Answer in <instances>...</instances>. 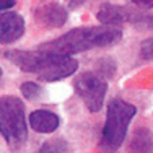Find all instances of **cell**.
I'll use <instances>...</instances> for the list:
<instances>
[{
  "label": "cell",
  "mask_w": 153,
  "mask_h": 153,
  "mask_svg": "<svg viewBox=\"0 0 153 153\" xmlns=\"http://www.w3.org/2000/svg\"><path fill=\"white\" fill-rule=\"evenodd\" d=\"M38 153H68V145L62 138H52L41 145Z\"/></svg>",
  "instance_id": "7c38bea8"
},
{
  "label": "cell",
  "mask_w": 153,
  "mask_h": 153,
  "mask_svg": "<svg viewBox=\"0 0 153 153\" xmlns=\"http://www.w3.org/2000/svg\"><path fill=\"white\" fill-rule=\"evenodd\" d=\"M122 39V31L117 26H83L75 28L68 33L62 34L60 38L52 39L49 42H44L39 46L41 49L54 51L65 56H74V54L86 52L98 47H108Z\"/></svg>",
  "instance_id": "7a4b0ae2"
},
{
  "label": "cell",
  "mask_w": 153,
  "mask_h": 153,
  "mask_svg": "<svg viewBox=\"0 0 153 153\" xmlns=\"http://www.w3.org/2000/svg\"><path fill=\"white\" fill-rule=\"evenodd\" d=\"M30 126L33 130L39 134H51L54 130H57V127L60 126V119L56 112L49 111V109H36L30 114L28 117Z\"/></svg>",
  "instance_id": "ba28073f"
},
{
  "label": "cell",
  "mask_w": 153,
  "mask_h": 153,
  "mask_svg": "<svg viewBox=\"0 0 153 153\" xmlns=\"http://www.w3.org/2000/svg\"><path fill=\"white\" fill-rule=\"evenodd\" d=\"M140 52H142V57H145L148 60H153V38H148L142 42Z\"/></svg>",
  "instance_id": "5bb4252c"
},
{
  "label": "cell",
  "mask_w": 153,
  "mask_h": 153,
  "mask_svg": "<svg viewBox=\"0 0 153 153\" xmlns=\"http://www.w3.org/2000/svg\"><path fill=\"white\" fill-rule=\"evenodd\" d=\"M0 134L12 147H20L28 138L25 104L16 96H0Z\"/></svg>",
  "instance_id": "277c9868"
},
{
  "label": "cell",
  "mask_w": 153,
  "mask_h": 153,
  "mask_svg": "<svg viewBox=\"0 0 153 153\" xmlns=\"http://www.w3.org/2000/svg\"><path fill=\"white\" fill-rule=\"evenodd\" d=\"M2 76H3V72H2V68H0V80H2Z\"/></svg>",
  "instance_id": "ac0fdd59"
},
{
  "label": "cell",
  "mask_w": 153,
  "mask_h": 153,
  "mask_svg": "<svg viewBox=\"0 0 153 153\" xmlns=\"http://www.w3.org/2000/svg\"><path fill=\"white\" fill-rule=\"evenodd\" d=\"M16 3V0H0V13L7 12L8 8H13Z\"/></svg>",
  "instance_id": "2e32d148"
},
{
  "label": "cell",
  "mask_w": 153,
  "mask_h": 153,
  "mask_svg": "<svg viewBox=\"0 0 153 153\" xmlns=\"http://www.w3.org/2000/svg\"><path fill=\"white\" fill-rule=\"evenodd\" d=\"M130 13H132L130 8L114 5V3H104L98 10L96 18L103 25H106V26H117L119 28V25L130 20Z\"/></svg>",
  "instance_id": "9c48e42d"
},
{
  "label": "cell",
  "mask_w": 153,
  "mask_h": 153,
  "mask_svg": "<svg viewBox=\"0 0 153 153\" xmlns=\"http://www.w3.org/2000/svg\"><path fill=\"white\" fill-rule=\"evenodd\" d=\"M25 33V20L15 12L0 13V44L15 42Z\"/></svg>",
  "instance_id": "8992f818"
},
{
  "label": "cell",
  "mask_w": 153,
  "mask_h": 153,
  "mask_svg": "<svg viewBox=\"0 0 153 153\" xmlns=\"http://www.w3.org/2000/svg\"><path fill=\"white\" fill-rule=\"evenodd\" d=\"M39 91H41L39 86L33 82H25L23 85H21V93H23V96L26 98V100H34L39 94Z\"/></svg>",
  "instance_id": "4fadbf2b"
},
{
  "label": "cell",
  "mask_w": 153,
  "mask_h": 153,
  "mask_svg": "<svg viewBox=\"0 0 153 153\" xmlns=\"http://www.w3.org/2000/svg\"><path fill=\"white\" fill-rule=\"evenodd\" d=\"M74 88L90 112L101 111L108 91V83L104 78L93 72H83L75 78Z\"/></svg>",
  "instance_id": "5b68a950"
},
{
  "label": "cell",
  "mask_w": 153,
  "mask_h": 153,
  "mask_svg": "<svg viewBox=\"0 0 153 153\" xmlns=\"http://www.w3.org/2000/svg\"><path fill=\"white\" fill-rule=\"evenodd\" d=\"M129 23H132L134 26L137 28V30H142V31H153V13L135 12V10H132Z\"/></svg>",
  "instance_id": "8fae6325"
},
{
  "label": "cell",
  "mask_w": 153,
  "mask_h": 153,
  "mask_svg": "<svg viewBox=\"0 0 153 153\" xmlns=\"http://www.w3.org/2000/svg\"><path fill=\"white\" fill-rule=\"evenodd\" d=\"M129 153H153V134L147 127H140L132 134Z\"/></svg>",
  "instance_id": "30bf717a"
},
{
  "label": "cell",
  "mask_w": 153,
  "mask_h": 153,
  "mask_svg": "<svg viewBox=\"0 0 153 153\" xmlns=\"http://www.w3.org/2000/svg\"><path fill=\"white\" fill-rule=\"evenodd\" d=\"M137 108L124 100H112L108 104L106 122L103 127L100 148L103 153H116L124 143L129 130V124L134 119Z\"/></svg>",
  "instance_id": "3957f363"
},
{
  "label": "cell",
  "mask_w": 153,
  "mask_h": 153,
  "mask_svg": "<svg viewBox=\"0 0 153 153\" xmlns=\"http://www.w3.org/2000/svg\"><path fill=\"white\" fill-rule=\"evenodd\" d=\"M5 57L20 70L36 75L42 82H57L67 78L78 68V62L72 56L41 47L36 51H8L5 52Z\"/></svg>",
  "instance_id": "6da1fadb"
},
{
  "label": "cell",
  "mask_w": 153,
  "mask_h": 153,
  "mask_svg": "<svg viewBox=\"0 0 153 153\" xmlns=\"http://www.w3.org/2000/svg\"><path fill=\"white\" fill-rule=\"evenodd\" d=\"M129 2L137 7H142V8H152L153 7V0H129Z\"/></svg>",
  "instance_id": "9a60e30c"
},
{
  "label": "cell",
  "mask_w": 153,
  "mask_h": 153,
  "mask_svg": "<svg viewBox=\"0 0 153 153\" xmlns=\"http://www.w3.org/2000/svg\"><path fill=\"white\" fill-rule=\"evenodd\" d=\"M36 21L39 25H44L47 28H60L67 23V8L62 5H57V3H51V5L46 7H39L34 13Z\"/></svg>",
  "instance_id": "52a82bcc"
},
{
  "label": "cell",
  "mask_w": 153,
  "mask_h": 153,
  "mask_svg": "<svg viewBox=\"0 0 153 153\" xmlns=\"http://www.w3.org/2000/svg\"><path fill=\"white\" fill-rule=\"evenodd\" d=\"M65 2H67V5L70 7V8H76V7L83 5L86 0H65Z\"/></svg>",
  "instance_id": "e0dca14e"
}]
</instances>
